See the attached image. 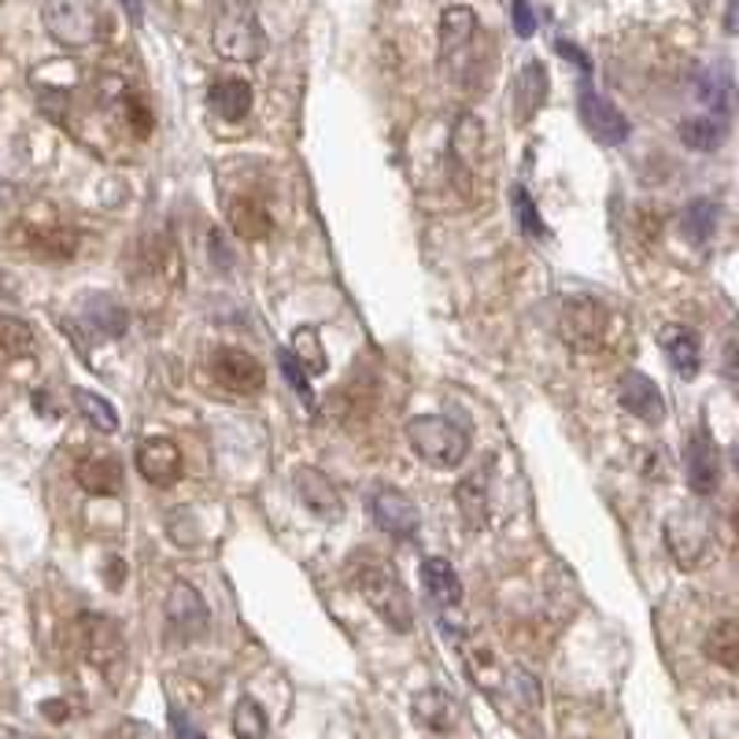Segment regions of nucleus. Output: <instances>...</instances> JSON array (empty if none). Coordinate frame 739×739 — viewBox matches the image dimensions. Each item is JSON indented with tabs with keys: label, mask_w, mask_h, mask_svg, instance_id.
<instances>
[{
	"label": "nucleus",
	"mask_w": 739,
	"mask_h": 739,
	"mask_svg": "<svg viewBox=\"0 0 739 739\" xmlns=\"http://www.w3.org/2000/svg\"><path fill=\"white\" fill-rule=\"evenodd\" d=\"M74 481L90 495H115L123 489V466L112 455H85L74 462Z\"/></svg>",
	"instance_id": "22"
},
{
	"label": "nucleus",
	"mask_w": 739,
	"mask_h": 739,
	"mask_svg": "<svg viewBox=\"0 0 739 739\" xmlns=\"http://www.w3.org/2000/svg\"><path fill=\"white\" fill-rule=\"evenodd\" d=\"M74 636H79V647L90 666H96L101 673L112 677L115 666H123L126 658V639H123V628H119L112 617L104 614H82L79 617V628H74Z\"/></svg>",
	"instance_id": "7"
},
{
	"label": "nucleus",
	"mask_w": 739,
	"mask_h": 739,
	"mask_svg": "<svg viewBox=\"0 0 739 739\" xmlns=\"http://www.w3.org/2000/svg\"><path fill=\"white\" fill-rule=\"evenodd\" d=\"M212 45L229 63H256L263 57V27L248 0H223L218 4Z\"/></svg>",
	"instance_id": "2"
},
{
	"label": "nucleus",
	"mask_w": 739,
	"mask_h": 739,
	"mask_svg": "<svg viewBox=\"0 0 739 739\" xmlns=\"http://www.w3.org/2000/svg\"><path fill=\"white\" fill-rule=\"evenodd\" d=\"M680 130V141L695 152H714L725 145L728 137V119L721 115H699V119H684L677 126Z\"/></svg>",
	"instance_id": "27"
},
{
	"label": "nucleus",
	"mask_w": 739,
	"mask_h": 739,
	"mask_svg": "<svg viewBox=\"0 0 739 739\" xmlns=\"http://www.w3.org/2000/svg\"><path fill=\"white\" fill-rule=\"evenodd\" d=\"M12 248L27 252V256H38V259H71L74 252H79V234H74L71 226L63 223H30L23 218L19 226H12Z\"/></svg>",
	"instance_id": "8"
},
{
	"label": "nucleus",
	"mask_w": 739,
	"mask_h": 739,
	"mask_svg": "<svg viewBox=\"0 0 739 739\" xmlns=\"http://www.w3.org/2000/svg\"><path fill=\"white\" fill-rule=\"evenodd\" d=\"M478 12L466 4H451L440 16V68L455 82H466L470 71V49L478 41Z\"/></svg>",
	"instance_id": "6"
},
{
	"label": "nucleus",
	"mask_w": 739,
	"mask_h": 739,
	"mask_svg": "<svg viewBox=\"0 0 739 739\" xmlns=\"http://www.w3.org/2000/svg\"><path fill=\"white\" fill-rule=\"evenodd\" d=\"M658 348L666 351L669 367L677 370L684 381L699 378V370H702V340H699V333H695L691 326H677V322L661 326Z\"/></svg>",
	"instance_id": "18"
},
{
	"label": "nucleus",
	"mask_w": 739,
	"mask_h": 739,
	"mask_svg": "<svg viewBox=\"0 0 739 739\" xmlns=\"http://www.w3.org/2000/svg\"><path fill=\"white\" fill-rule=\"evenodd\" d=\"M270 732V717L267 710L252 699V695H245V699H237L234 706V736L237 739H263Z\"/></svg>",
	"instance_id": "35"
},
{
	"label": "nucleus",
	"mask_w": 739,
	"mask_h": 739,
	"mask_svg": "<svg viewBox=\"0 0 739 739\" xmlns=\"http://www.w3.org/2000/svg\"><path fill=\"white\" fill-rule=\"evenodd\" d=\"M411 714H414V721H418V725L429 728V732H437V736L451 732V728H455V721H459V706H455V699H451L448 691H440V688L418 691V695H414V702H411Z\"/></svg>",
	"instance_id": "20"
},
{
	"label": "nucleus",
	"mask_w": 739,
	"mask_h": 739,
	"mask_svg": "<svg viewBox=\"0 0 739 739\" xmlns=\"http://www.w3.org/2000/svg\"><path fill=\"white\" fill-rule=\"evenodd\" d=\"M41 23L49 38L63 49H85L104 38V8L101 0H45L41 4Z\"/></svg>",
	"instance_id": "5"
},
{
	"label": "nucleus",
	"mask_w": 739,
	"mask_h": 739,
	"mask_svg": "<svg viewBox=\"0 0 739 739\" xmlns=\"http://www.w3.org/2000/svg\"><path fill=\"white\" fill-rule=\"evenodd\" d=\"M82 322L101 337H123L126 326H130V315H126L123 304L112 300V296L93 292V296H85L82 300Z\"/></svg>",
	"instance_id": "23"
},
{
	"label": "nucleus",
	"mask_w": 739,
	"mask_h": 739,
	"mask_svg": "<svg viewBox=\"0 0 739 739\" xmlns=\"http://www.w3.org/2000/svg\"><path fill=\"white\" fill-rule=\"evenodd\" d=\"M511 19H514L517 38H533L536 34V12H533V4H528V0H514Z\"/></svg>",
	"instance_id": "38"
},
{
	"label": "nucleus",
	"mask_w": 739,
	"mask_h": 739,
	"mask_svg": "<svg viewBox=\"0 0 739 739\" xmlns=\"http://www.w3.org/2000/svg\"><path fill=\"white\" fill-rule=\"evenodd\" d=\"M207 101H212L218 119L240 123V119H248L252 112V85L245 79H218L212 85V93H207Z\"/></svg>",
	"instance_id": "25"
},
{
	"label": "nucleus",
	"mask_w": 739,
	"mask_h": 739,
	"mask_svg": "<svg viewBox=\"0 0 739 739\" xmlns=\"http://www.w3.org/2000/svg\"><path fill=\"white\" fill-rule=\"evenodd\" d=\"M171 732H174V739H207L182 710H171Z\"/></svg>",
	"instance_id": "40"
},
{
	"label": "nucleus",
	"mask_w": 739,
	"mask_h": 739,
	"mask_svg": "<svg viewBox=\"0 0 739 739\" xmlns=\"http://www.w3.org/2000/svg\"><path fill=\"white\" fill-rule=\"evenodd\" d=\"M123 4V12L130 16V23H141V0H119Z\"/></svg>",
	"instance_id": "43"
},
{
	"label": "nucleus",
	"mask_w": 739,
	"mask_h": 739,
	"mask_svg": "<svg viewBox=\"0 0 739 739\" xmlns=\"http://www.w3.org/2000/svg\"><path fill=\"white\" fill-rule=\"evenodd\" d=\"M41 714H49V721H68V702H45Z\"/></svg>",
	"instance_id": "42"
},
{
	"label": "nucleus",
	"mask_w": 739,
	"mask_h": 739,
	"mask_svg": "<svg viewBox=\"0 0 739 739\" xmlns=\"http://www.w3.org/2000/svg\"><path fill=\"white\" fill-rule=\"evenodd\" d=\"M422 588H425V599L433 603L437 610H455L462 603V581H459V573L451 569L448 558L422 562Z\"/></svg>",
	"instance_id": "19"
},
{
	"label": "nucleus",
	"mask_w": 739,
	"mask_h": 739,
	"mask_svg": "<svg viewBox=\"0 0 739 739\" xmlns=\"http://www.w3.org/2000/svg\"><path fill=\"white\" fill-rule=\"evenodd\" d=\"M407 444L433 470H455L470 455V433L459 422L440 418V414L411 418V422H407Z\"/></svg>",
	"instance_id": "1"
},
{
	"label": "nucleus",
	"mask_w": 739,
	"mask_h": 739,
	"mask_svg": "<svg viewBox=\"0 0 739 739\" xmlns=\"http://www.w3.org/2000/svg\"><path fill=\"white\" fill-rule=\"evenodd\" d=\"M617 403H622L633 418H639V422H650V425L666 418V400H661L658 384L650 381L647 373H639V370L622 373V381H617Z\"/></svg>",
	"instance_id": "17"
},
{
	"label": "nucleus",
	"mask_w": 739,
	"mask_h": 739,
	"mask_svg": "<svg viewBox=\"0 0 739 739\" xmlns=\"http://www.w3.org/2000/svg\"><path fill=\"white\" fill-rule=\"evenodd\" d=\"M356 588L362 592V599L370 603V610L381 617L392 633H414V603L407 595L403 581L396 577V569L389 562H378V566H359L356 573Z\"/></svg>",
	"instance_id": "3"
},
{
	"label": "nucleus",
	"mask_w": 739,
	"mask_h": 739,
	"mask_svg": "<svg viewBox=\"0 0 739 739\" xmlns=\"http://www.w3.org/2000/svg\"><path fill=\"white\" fill-rule=\"evenodd\" d=\"M555 49H558V57H566L581 74H592V60L584 57V52H581L577 45H569V41H555Z\"/></svg>",
	"instance_id": "41"
},
{
	"label": "nucleus",
	"mask_w": 739,
	"mask_h": 739,
	"mask_svg": "<svg viewBox=\"0 0 739 739\" xmlns=\"http://www.w3.org/2000/svg\"><path fill=\"white\" fill-rule=\"evenodd\" d=\"M455 503H459L462 525H466V528H484V525H489V481H484V473H473V478L459 481Z\"/></svg>",
	"instance_id": "26"
},
{
	"label": "nucleus",
	"mask_w": 739,
	"mask_h": 739,
	"mask_svg": "<svg viewBox=\"0 0 739 739\" xmlns=\"http://www.w3.org/2000/svg\"><path fill=\"white\" fill-rule=\"evenodd\" d=\"M74 396V407H79V414L90 422L96 433H115L119 429V414H115V407L104 400V396H96V392H90V389H74L71 392Z\"/></svg>",
	"instance_id": "32"
},
{
	"label": "nucleus",
	"mask_w": 739,
	"mask_h": 739,
	"mask_svg": "<svg viewBox=\"0 0 739 739\" xmlns=\"http://www.w3.org/2000/svg\"><path fill=\"white\" fill-rule=\"evenodd\" d=\"M292 489L300 495L304 511L318 517V522L333 525L345 517V495L337 492V484L326 478L318 466H296L292 470Z\"/></svg>",
	"instance_id": "11"
},
{
	"label": "nucleus",
	"mask_w": 739,
	"mask_h": 739,
	"mask_svg": "<svg viewBox=\"0 0 739 739\" xmlns=\"http://www.w3.org/2000/svg\"><path fill=\"white\" fill-rule=\"evenodd\" d=\"M289 356L300 362L307 373H326V367H329L326 348H322V337H318L315 326H296V329H292Z\"/></svg>",
	"instance_id": "31"
},
{
	"label": "nucleus",
	"mask_w": 739,
	"mask_h": 739,
	"mask_svg": "<svg viewBox=\"0 0 739 739\" xmlns=\"http://www.w3.org/2000/svg\"><path fill=\"white\" fill-rule=\"evenodd\" d=\"M370 517L381 533H389L396 540H411L418 533V522H422L411 495L400 489H389V484L370 492Z\"/></svg>",
	"instance_id": "12"
},
{
	"label": "nucleus",
	"mask_w": 739,
	"mask_h": 739,
	"mask_svg": "<svg viewBox=\"0 0 739 739\" xmlns=\"http://www.w3.org/2000/svg\"><path fill=\"white\" fill-rule=\"evenodd\" d=\"M661 536H666L669 558L677 562L680 569H699L702 558L710 555V544H714L710 511L699 503L673 506L666 514V522H661Z\"/></svg>",
	"instance_id": "4"
},
{
	"label": "nucleus",
	"mask_w": 739,
	"mask_h": 739,
	"mask_svg": "<svg viewBox=\"0 0 739 739\" xmlns=\"http://www.w3.org/2000/svg\"><path fill=\"white\" fill-rule=\"evenodd\" d=\"M134 462H137V473L145 478L148 484H156V489H167L182 478V448L174 444L171 437H148L141 440L137 451H134Z\"/></svg>",
	"instance_id": "15"
},
{
	"label": "nucleus",
	"mask_w": 739,
	"mask_h": 739,
	"mask_svg": "<svg viewBox=\"0 0 739 739\" xmlns=\"http://www.w3.org/2000/svg\"><path fill=\"white\" fill-rule=\"evenodd\" d=\"M34 345H38L34 326L16 315H0V359L4 362L27 359V356H34Z\"/></svg>",
	"instance_id": "28"
},
{
	"label": "nucleus",
	"mask_w": 739,
	"mask_h": 739,
	"mask_svg": "<svg viewBox=\"0 0 739 739\" xmlns=\"http://www.w3.org/2000/svg\"><path fill=\"white\" fill-rule=\"evenodd\" d=\"M558 329L573 348L588 351L599 345L606 333V311L599 307V300H566Z\"/></svg>",
	"instance_id": "16"
},
{
	"label": "nucleus",
	"mask_w": 739,
	"mask_h": 739,
	"mask_svg": "<svg viewBox=\"0 0 739 739\" xmlns=\"http://www.w3.org/2000/svg\"><path fill=\"white\" fill-rule=\"evenodd\" d=\"M547 68L540 60H528L522 71H517L514 82V107H517V123H528L547 101Z\"/></svg>",
	"instance_id": "21"
},
{
	"label": "nucleus",
	"mask_w": 739,
	"mask_h": 739,
	"mask_svg": "<svg viewBox=\"0 0 739 739\" xmlns=\"http://www.w3.org/2000/svg\"><path fill=\"white\" fill-rule=\"evenodd\" d=\"M514 684H517V695H522L525 706H540V684H536V677H528L525 669H514Z\"/></svg>",
	"instance_id": "39"
},
{
	"label": "nucleus",
	"mask_w": 739,
	"mask_h": 739,
	"mask_svg": "<svg viewBox=\"0 0 739 739\" xmlns=\"http://www.w3.org/2000/svg\"><path fill=\"white\" fill-rule=\"evenodd\" d=\"M706 658L717 661L721 669H739V625L736 622H717L706 636Z\"/></svg>",
	"instance_id": "30"
},
{
	"label": "nucleus",
	"mask_w": 739,
	"mask_h": 739,
	"mask_svg": "<svg viewBox=\"0 0 739 739\" xmlns=\"http://www.w3.org/2000/svg\"><path fill=\"white\" fill-rule=\"evenodd\" d=\"M577 112H581V123L584 130L599 141V145H625L628 134H633V126H628V119L617 112V107L606 101L603 93H595L584 85L581 90V101H577Z\"/></svg>",
	"instance_id": "14"
},
{
	"label": "nucleus",
	"mask_w": 739,
	"mask_h": 739,
	"mask_svg": "<svg viewBox=\"0 0 739 739\" xmlns=\"http://www.w3.org/2000/svg\"><path fill=\"white\" fill-rule=\"evenodd\" d=\"M717 215H721V204L717 201H691L680 215V229L691 245H706L717 229Z\"/></svg>",
	"instance_id": "29"
},
{
	"label": "nucleus",
	"mask_w": 739,
	"mask_h": 739,
	"mask_svg": "<svg viewBox=\"0 0 739 739\" xmlns=\"http://www.w3.org/2000/svg\"><path fill=\"white\" fill-rule=\"evenodd\" d=\"M167 625L171 633L182 639V644H193V639H204L207 628H212V614H207L204 595L193 588L189 581H174L167 592Z\"/></svg>",
	"instance_id": "9"
},
{
	"label": "nucleus",
	"mask_w": 739,
	"mask_h": 739,
	"mask_svg": "<svg viewBox=\"0 0 739 739\" xmlns=\"http://www.w3.org/2000/svg\"><path fill=\"white\" fill-rule=\"evenodd\" d=\"M728 96H732V79L725 68H710L699 74V101L710 107V115L728 119Z\"/></svg>",
	"instance_id": "34"
},
{
	"label": "nucleus",
	"mask_w": 739,
	"mask_h": 739,
	"mask_svg": "<svg viewBox=\"0 0 739 739\" xmlns=\"http://www.w3.org/2000/svg\"><path fill=\"white\" fill-rule=\"evenodd\" d=\"M511 204H514L517 226H522V234H525V237H547V226H544V218H540L536 204L528 201V193L522 189V185H514V189H511Z\"/></svg>",
	"instance_id": "37"
},
{
	"label": "nucleus",
	"mask_w": 739,
	"mask_h": 739,
	"mask_svg": "<svg viewBox=\"0 0 739 739\" xmlns=\"http://www.w3.org/2000/svg\"><path fill=\"white\" fill-rule=\"evenodd\" d=\"M212 378L229 396H259L267 384V370L256 356L240 348H218L212 356Z\"/></svg>",
	"instance_id": "10"
},
{
	"label": "nucleus",
	"mask_w": 739,
	"mask_h": 739,
	"mask_svg": "<svg viewBox=\"0 0 739 739\" xmlns=\"http://www.w3.org/2000/svg\"><path fill=\"white\" fill-rule=\"evenodd\" d=\"M684 478L695 495H714L721 489V451L706 429H695L684 448Z\"/></svg>",
	"instance_id": "13"
},
{
	"label": "nucleus",
	"mask_w": 739,
	"mask_h": 739,
	"mask_svg": "<svg viewBox=\"0 0 739 739\" xmlns=\"http://www.w3.org/2000/svg\"><path fill=\"white\" fill-rule=\"evenodd\" d=\"M484 148V130H481V119L478 115H459L455 130H451V156L462 160V163H473L481 156Z\"/></svg>",
	"instance_id": "33"
},
{
	"label": "nucleus",
	"mask_w": 739,
	"mask_h": 739,
	"mask_svg": "<svg viewBox=\"0 0 739 739\" xmlns=\"http://www.w3.org/2000/svg\"><path fill=\"white\" fill-rule=\"evenodd\" d=\"M229 226L240 240H267L274 234V218L256 196H237L229 204Z\"/></svg>",
	"instance_id": "24"
},
{
	"label": "nucleus",
	"mask_w": 739,
	"mask_h": 739,
	"mask_svg": "<svg viewBox=\"0 0 739 739\" xmlns=\"http://www.w3.org/2000/svg\"><path fill=\"white\" fill-rule=\"evenodd\" d=\"M278 367H281V373H285V381H289L292 389H296V396H300V403L307 407V411H315V407H318L315 389H311V381H307V370L289 356V348H278Z\"/></svg>",
	"instance_id": "36"
}]
</instances>
